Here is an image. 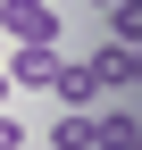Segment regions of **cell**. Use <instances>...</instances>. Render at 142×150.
I'll return each mask as SVG.
<instances>
[{
  "label": "cell",
  "mask_w": 142,
  "mask_h": 150,
  "mask_svg": "<svg viewBox=\"0 0 142 150\" xmlns=\"http://www.w3.org/2000/svg\"><path fill=\"white\" fill-rule=\"evenodd\" d=\"M0 33H9V42H50V50H59V8H50V0H0Z\"/></svg>",
  "instance_id": "1"
},
{
  "label": "cell",
  "mask_w": 142,
  "mask_h": 150,
  "mask_svg": "<svg viewBox=\"0 0 142 150\" xmlns=\"http://www.w3.org/2000/svg\"><path fill=\"white\" fill-rule=\"evenodd\" d=\"M0 75H9V92H50V83H59V50H50V42H17Z\"/></svg>",
  "instance_id": "2"
},
{
  "label": "cell",
  "mask_w": 142,
  "mask_h": 150,
  "mask_svg": "<svg viewBox=\"0 0 142 150\" xmlns=\"http://www.w3.org/2000/svg\"><path fill=\"white\" fill-rule=\"evenodd\" d=\"M50 92H59L67 108H92V100H109V83H100V67H92V59H59V83H50Z\"/></svg>",
  "instance_id": "3"
},
{
  "label": "cell",
  "mask_w": 142,
  "mask_h": 150,
  "mask_svg": "<svg viewBox=\"0 0 142 150\" xmlns=\"http://www.w3.org/2000/svg\"><path fill=\"white\" fill-rule=\"evenodd\" d=\"M92 108H59V125H50V150H92Z\"/></svg>",
  "instance_id": "4"
},
{
  "label": "cell",
  "mask_w": 142,
  "mask_h": 150,
  "mask_svg": "<svg viewBox=\"0 0 142 150\" xmlns=\"http://www.w3.org/2000/svg\"><path fill=\"white\" fill-rule=\"evenodd\" d=\"M109 42L117 50H142V0H109Z\"/></svg>",
  "instance_id": "5"
},
{
  "label": "cell",
  "mask_w": 142,
  "mask_h": 150,
  "mask_svg": "<svg viewBox=\"0 0 142 150\" xmlns=\"http://www.w3.org/2000/svg\"><path fill=\"white\" fill-rule=\"evenodd\" d=\"M25 142H33V134H25V125L9 117V108H0V150H25Z\"/></svg>",
  "instance_id": "6"
},
{
  "label": "cell",
  "mask_w": 142,
  "mask_h": 150,
  "mask_svg": "<svg viewBox=\"0 0 142 150\" xmlns=\"http://www.w3.org/2000/svg\"><path fill=\"white\" fill-rule=\"evenodd\" d=\"M0 108H9V75H0Z\"/></svg>",
  "instance_id": "7"
},
{
  "label": "cell",
  "mask_w": 142,
  "mask_h": 150,
  "mask_svg": "<svg viewBox=\"0 0 142 150\" xmlns=\"http://www.w3.org/2000/svg\"><path fill=\"white\" fill-rule=\"evenodd\" d=\"M92 8H109V0H92Z\"/></svg>",
  "instance_id": "8"
},
{
  "label": "cell",
  "mask_w": 142,
  "mask_h": 150,
  "mask_svg": "<svg viewBox=\"0 0 142 150\" xmlns=\"http://www.w3.org/2000/svg\"><path fill=\"white\" fill-rule=\"evenodd\" d=\"M134 150H142V142H134Z\"/></svg>",
  "instance_id": "9"
}]
</instances>
